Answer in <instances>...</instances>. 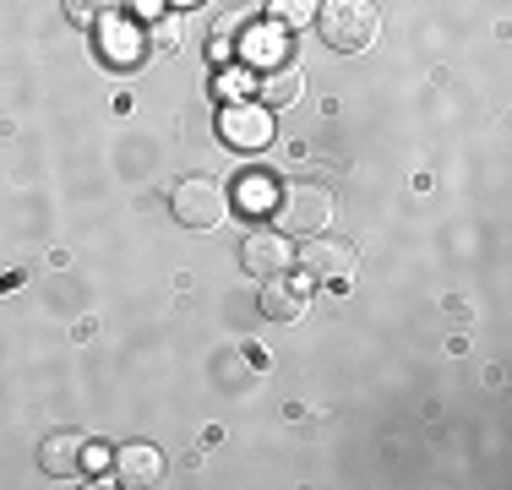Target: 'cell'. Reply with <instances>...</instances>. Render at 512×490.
Here are the masks:
<instances>
[{
	"label": "cell",
	"mask_w": 512,
	"mask_h": 490,
	"mask_svg": "<svg viewBox=\"0 0 512 490\" xmlns=\"http://www.w3.org/2000/svg\"><path fill=\"white\" fill-rule=\"evenodd\" d=\"M256 88V77L251 71H240V66H229L224 77H218V93H224V104H240V98H246Z\"/></svg>",
	"instance_id": "15"
},
{
	"label": "cell",
	"mask_w": 512,
	"mask_h": 490,
	"mask_svg": "<svg viewBox=\"0 0 512 490\" xmlns=\"http://www.w3.org/2000/svg\"><path fill=\"white\" fill-rule=\"evenodd\" d=\"M316 17V0H273V22L278 28H306Z\"/></svg>",
	"instance_id": "14"
},
{
	"label": "cell",
	"mask_w": 512,
	"mask_h": 490,
	"mask_svg": "<svg viewBox=\"0 0 512 490\" xmlns=\"http://www.w3.org/2000/svg\"><path fill=\"white\" fill-rule=\"evenodd\" d=\"M306 305H311V294H306V284H295V278L278 273L262 284V316H273V322H300Z\"/></svg>",
	"instance_id": "8"
},
{
	"label": "cell",
	"mask_w": 512,
	"mask_h": 490,
	"mask_svg": "<svg viewBox=\"0 0 512 490\" xmlns=\"http://www.w3.org/2000/svg\"><path fill=\"white\" fill-rule=\"evenodd\" d=\"M218 131H224L229 147H267L273 142V109L262 104H224V115H218Z\"/></svg>",
	"instance_id": "5"
},
{
	"label": "cell",
	"mask_w": 512,
	"mask_h": 490,
	"mask_svg": "<svg viewBox=\"0 0 512 490\" xmlns=\"http://www.w3.org/2000/svg\"><path fill=\"white\" fill-rule=\"evenodd\" d=\"M273 218L284 235H322L327 218H333V196H327L322 186H284L273 196Z\"/></svg>",
	"instance_id": "2"
},
{
	"label": "cell",
	"mask_w": 512,
	"mask_h": 490,
	"mask_svg": "<svg viewBox=\"0 0 512 490\" xmlns=\"http://www.w3.org/2000/svg\"><path fill=\"white\" fill-rule=\"evenodd\" d=\"M99 33H104V60L109 66H137L142 49H148V33H142L137 22H126V17H109Z\"/></svg>",
	"instance_id": "10"
},
{
	"label": "cell",
	"mask_w": 512,
	"mask_h": 490,
	"mask_svg": "<svg viewBox=\"0 0 512 490\" xmlns=\"http://www.w3.org/2000/svg\"><path fill=\"white\" fill-rule=\"evenodd\" d=\"M115 474L131 485H158L164 480V452L148 447V441H131V447L115 452Z\"/></svg>",
	"instance_id": "11"
},
{
	"label": "cell",
	"mask_w": 512,
	"mask_h": 490,
	"mask_svg": "<svg viewBox=\"0 0 512 490\" xmlns=\"http://www.w3.org/2000/svg\"><path fill=\"white\" fill-rule=\"evenodd\" d=\"M316 28H322V39L333 44L338 55H360V49L376 44L382 17H376L371 0H327V6L316 11Z\"/></svg>",
	"instance_id": "1"
},
{
	"label": "cell",
	"mask_w": 512,
	"mask_h": 490,
	"mask_svg": "<svg viewBox=\"0 0 512 490\" xmlns=\"http://www.w3.org/2000/svg\"><path fill=\"white\" fill-rule=\"evenodd\" d=\"M240 262H246V273H256V278H278V273L295 267V251H289L284 229H256V235L240 245Z\"/></svg>",
	"instance_id": "6"
},
{
	"label": "cell",
	"mask_w": 512,
	"mask_h": 490,
	"mask_svg": "<svg viewBox=\"0 0 512 490\" xmlns=\"http://www.w3.org/2000/svg\"><path fill=\"white\" fill-rule=\"evenodd\" d=\"M300 88H306V71L289 60V66H273V71L256 77V104H262V109H289L300 98Z\"/></svg>",
	"instance_id": "9"
},
{
	"label": "cell",
	"mask_w": 512,
	"mask_h": 490,
	"mask_svg": "<svg viewBox=\"0 0 512 490\" xmlns=\"http://www.w3.org/2000/svg\"><path fill=\"white\" fill-rule=\"evenodd\" d=\"M175 6H202V0H175Z\"/></svg>",
	"instance_id": "18"
},
{
	"label": "cell",
	"mask_w": 512,
	"mask_h": 490,
	"mask_svg": "<svg viewBox=\"0 0 512 490\" xmlns=\"http://www.w3.org/2000/svg\"><path fill=\"white\" fill-rule=\"evenodd\" d=\"M300 267H306V278L316 284H349L355 278V245L349 240H333V235H306V251L295 256Z\"/></svg>",
	"instance_id": "4"
},
{
	"label": "cell",
	"mask_w": 512,
	"mask_h": 490,
	"mask_svg": "<svg viewBox=\"0 0 512 490\" xmlns=\"http://www.w3.org/2000/svg\"><path fill=\"white\" fill-rule=\"evenodd\" d=\"M289 28H278V22H267V28H251L246 33V60H262V71L273 66H289Z\"/></svg>",
	"instance_id": "12"
},
{
	"label": "cell",
	"mask_w": 512,
	"mask_h": 490,
	"mask_svg": "<svg viewBox=\"0 0 512 490\" xmlns=\"http://www.w3.org/2000/svg\"><path fill=\"white\" fill-rule=\"evenodd\" d=\"M169 207H175V218L186 229H213V224H224V213H229V191L218 186V180H207V175H191V180L175 186Z\"/></svg>",
	"instance_id": "3"
},
{
	"label": "cell",
	"mask_w": 512,
	"mask_h": 490,
	"mask_svg": "<svg viewBox=\"0 0 512 490\" xmlns=\"http://www.w3.org/2000/svg\"><path fill=\"white\" fill-rule=\"evenodd\" d=\"M39 463H44V474H60V480L82 474V469H88V431H55V436H44Z\"/></svg>",
	"instance_id": "7"
},
{
	"label": "cell",
	"mask_w": 512,
	"mask_h": 490,
	"mask_svg": "<svg viewBox=\"0 0 512 490\" xmlns=\"http://www.w3.org/2000/svg\"><path fill=\"white\" fill-rule=\"evenodd\" d=\"M240 196H246V207H273V196H278V191H273V180H256V175H251Z\"/></svg>",
	"instance_id": "17"
},
{
	"label": "cell",
	"mask_w": 512,
	"mask_h": 490,
	"mask_svg": "<svg viewBox=\"0 0 512 490\" xmlns=\"http://www.w3.org/2000/svg\"><path fill=\"white\" fill-rule=\"evenodd\" d=\"M66 17L77 28H104L109 17H120V0H66Z\"/></svg>",
	"instance_id": "13"
},
{
	"label": "cell",
	"mask_w": 512,
	"mask_h": 490,
	"mask_svg": "<svg viewBox=\"0 0 512 490\" xmlns=\"http://www.w3.org/2000/svg\"><path fill=\"white\" fill-rule=\"evenodd\" d=\"M148 39H153L158 49H180V22L169 17V11H158V17H153V28H148Z\"/></svg>",
	"instance_id": "16"
}]
</instances>
